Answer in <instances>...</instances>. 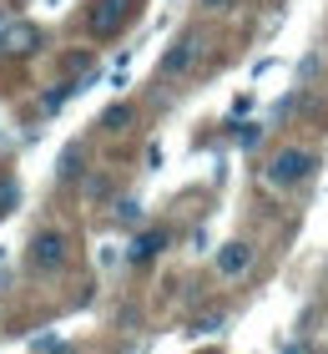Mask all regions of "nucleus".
Instances as JSON below:
<instances>
[{
    "label": "nucleus",
    "instance_id": "20e7f679",
    "mask_svg": "<svg viewBox=\"0 0 328 354\" xmlns=\"http://www.w3.org/2000/svg\"><path fill=\"white\" fill-rule=\"evenodd\" d=\"M202 56V30H182L167 51H162V76H187Z\"/></svg>",
    "mask_w": 328,
    "mask_h": 354
},
{
    "label": "nucleus",
    "instance_id": "ddd939ff",
    "mask_svg": "<svg viewBox=\"0 0 328 354\" xmlns=\"http://www.w3.org/2000/svg\"><path fill=\"white\" fill-rule=\"evenodd\" d=\"M222 324H227L222 314H202V319H192V324H187V334H197V339H202V334H218Z\"/></svg>",
    "mask_w": 328,
    "mask_h": 354
},
{
    "label": "nucleus",
    "instance_id": "423d86ee",
    "mask_svg": "<svg viewBox=\"0 0 328 354\" xmlns=\"http://www.w3.org/2000/svg\"><path fill=\"white\" fill-rule=\"evenodd\" d=\"M41 26H30V21H10L6 30H0V51L6 56H36L41 51Z\"/></svg>",
    "mask_w": 328,
    "mask_h": 354
},
{
    "label": "nucleus",
    "instance_id": "2eb2a0df",
    "mask_svg": "<svg viewBox=\"0 0 328 354\" xmlns=\"http://www.w3.org/2000/svg\"><path fill=\"white\" fill-rule=\"evenodd\" d=\"M202 10H212V15H222V10H238V0H197Z\"/></svg>",
    "mask_w": 328,
    "mask_h": 354
},
{
    "label": "nucleus",
    "instance_id": "4468645a",
    "mask_svg": "<svg viewBox=\"0 0 328 354\" xmlns=\"http://www.w3.org/2000/svg\"><path fill=\"white\" fill-rule=\"evenodd\" d=\"M71 91H76V86H66V82H61V86H51V91L41 96V111H61V106H66V96H71Z\"/></svg>",
    "mask_w": 328,
    "mask_h": 354
},
{
    "label": "nucleus",
    "instance_id": "39448f33",
    "mask_svg": "<svg viewBox=\"0 0 328 354\" xmlns=\"http://www.w3.org/2000/svg\"><path fill=\"white\" fill-rule=\"evenodd\" d=\"M253 259H258V248L248 243V238H227V243L212 253V268H218L222 279H248Z\"/></svg>",
    "mask_w": 328,
    "mask_h": 354
},
{
    "label": "nucleus",
    "instance_id": "9d476101",
    "mask_svg": "<svg viewBox=\"0 0 328 354\" xmlns=\"http://www.w3.org/2000/svg\"><path fill=\"white\" fill-rule=\"evenodd\" d=\"M15 207H21V183L10 172H0V218H10Z\"/></svg>",
    "mask_w": 328,
    "mask_h": 354
},
{
    "label": "nucleus",
    "instance_id": "1a4fd4ad",
    "mask_svg": "<svg viewBox=\"0 0 328 354\" xmlns=\"http://www.w3.org/2000/svg\"><path fill=\"white\" fill-rule=\"evenodd\" d=\"M131 122H137V106H131V102H117V106H106V111H102V132H106V137L131 132Z\"/></svg>",
    "mask_w": 328,
    "mask_h": 354
},
{
    "label": "nucleus",
    "instance_id": "f8f14e48",
    "mask_svg": "<svg viewBox=\"0 0 328 354\" xmlns=\"http://www.w3.org/2000/svg\"><path fill=\"white\" fill-rule=\"evenodd\" d=\"M111 218H117V223H142V203H137V198H117Z\"/></svg>",
    "mask_w": 328,
    "mask_h": 354
},
{
    "label": "nucleus",
    "instance_id": "7ed1b4c3",
    "mask_svg": "<svg viewBox=\"0 0 328 354\" xmlns=\"http://www.w3.org/2000/svg\"><path fill=\"white\" fill-rule=\"evenodd\" d=\"M313 167H318V157L308 152V147H283V152L268 157L262 183H268V187H298V183H308V177H313Z\"/></svg>",
    "mask_w": 328,
    "mask_h": 354
},
{
    "label": "nucleus",
    "instance_id": "f257e3e1",
    "mask_svg": "<svg viewBox=\"0 0 328 354\" xmlns=\"http://www.w3.org/2000/svg\"><path fill=\"white\" fill-rule=\"evenodd\" d=\"M137 10H142V0H91V10H86V36H91V41H117L122 30L137 21Z\"/></svg>",
    "mask_w": 328,
    "mask_h": 354
},
{
    "label": "nucleus",
    "instance_id": "0eeeda50",
    "mask_svg": "<svg viewBox=\"0 0 328 354\" xmlns=\"http://www.w3.org/2000/svg\"><path fill=\"white\" fill-rule=\"evenodd\" d=\"M167 243H172V233L167 228H142L137 238H131V248H126V263H152V259H162L167 253Z\"/></svg>",
    "mask_w": 328,
    "mask_h": 354
},
{
    "label": "nucleus",
    "instance_id": "9b49d317",
    "mask_svg": "<svg viewBox=\"0 0 328 354\" xmlns=\"http://www.w3.org/2000/svg\"><path fill=\"white\" fill-rule=\"evenodd\" d=\"M111 198V177L106 172H96V177H86V203L96 207V203H106Z\"/></svg>",
    "mask_w": 328,
    "mask_h": 354
},
{
    "label": "nucleus",
    "instance_id": "6e6552de",
    "mask_svg": "<svg viewBox=\"0 0 328 354\" xmlns=\"http://www.w3.org/2000/svg\"><path fill=\"white\" fill-rule=\"evenodd\" d=\"M56 177H61V183H81V177H86V147H81V142H71V147L61 152Z\"/></svg>",
    "mask_w": 328,
    "mask_h": 354
},
{
    "label": "nucleus",
    "instance_id": "f03ea898",
    "mask_svg": "<svg viewBox=\"0 0 328 354\" xmlns=\"http://www.w3.org/2000/svg\"><path fill=\"white\" fill-rule=\"evenodd\" d=\"M66 263H71V238H66V228H41L26 243V268L30 273H61Z\"/></svg>",
    "mask_w": 328,
    "mask_h": 354
}]
</instances>
